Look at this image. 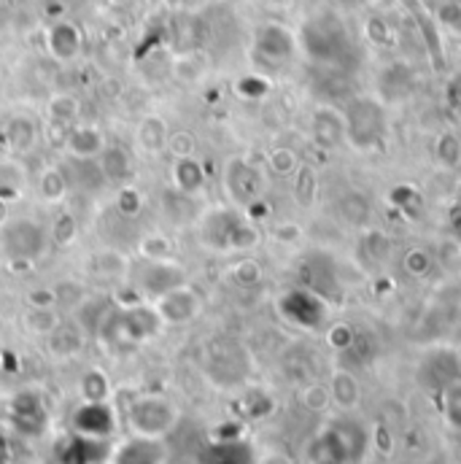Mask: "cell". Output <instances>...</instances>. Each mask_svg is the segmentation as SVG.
Returning a JSON list of instances; mask_svg holds the SVG:
<instances>
[{"label":"cell","instance_id":"obj_1","mask_svg":"<svg viewBox=\"0 0 461 464\" xmlns=\"http://www.w3.org/2000/svg\"><path fill=\"white\" fill-rule=\"evenodd\" d=\"M49 246V230L33 217H8L0 225V259L14 267L24 270L35 265Z\"/></svg>","mask_w":461,"mask_h":464},{"label":"cell","instance_id":"obj_2","mask_svg":"<svg viewBox=\"0 0 461 464\" xmlns=\"http://www.w3.org/2000/svg\"><path fill=\"white\" fill-rule=\"evenodd\" d=\"M162 330V319L154 308V303H127L119 308H109L98 333L109 338L116 346H138L149 338H154Z\"/></svg>","mask_w":461,"mask_h":464},{"label":"cell","instance_id":"obj_3","mask_svg":"<svg viewBox=\"0 0 461 464\" xmlns=\"http://www.w3.org/2000/svg\"><path fill=\"white\" fill-rule=\"evenodd\" d=\"M200 240L206 248L232 254V251H248L259 243V235L251 227L245 217H240L232 208H211L200 217Z\"/></svg>","mask_w":461,"mask_h":464},{"label":"cell","instance_id":"obj_4","mask_svg":"<svg viewBox=\"0 0 461 464\" xmlns=\"http://www.w3.org/2000/svg\"><path fill=\"white\" fill-rule=\"evenodd\" d=\"M127 421H130L135 435L162 440L168 432H173V427L178 421V411L170 400L157 397V394H146V397H138L127 408Z\"/></svg>","mask_w":461,"mask_h":464},{"label":"cell","instance_id":"obj_5","mask_svg":"<svg viewBox=\"0 0 461 464\" xmlns=\"http://www.w3.org/2000/svg\"><path fill=\"white\" fill-rule=\"evenodd\" d=\"M187 284V270L176 259H143L135 270V286L143 300H157L165 292L184 286Z\"/></svg>","mask_w":461,"mask_h":464},{"label":"cell","instance_id":"obj_6","mask_svg":"<svg viewBox=\"0 0 461 464\" xmlns=\"http://www.w3.org/2000/svg\"><path fill=\"white\" fill-rule=\"evenodd\" d=\"M154 308H157L162 324H187L200 314V295L189 284H184V286H176V289L165 292L162 297H157Z\"/></svg>","mask_w":461,"mask_h":464},{"label":"cell","instance_id":"obj_7","mask_svg":"<svg viewBox=\"0 0 461 464\" xmlns=\"http://www.w3.org/2000/svg\"><path fill=\"white\" fill-rule=\"evenodd\" d=\"M106 146H109L106 132L98 124H84V121L68 127L62 138V151L71 160H98Z\"/></svg>","mask_w":461,"mask_h":464},{"label":"cell","instance_id":"obj_8","mask_svg":"<svg viewBox=\"0 0 461 464\" xmlns=\"http://www.w3.org/2000/svg\"><path fill=\"white\" fill-rule=\"evenodd\" d=\"M73 430L79 435H87V438L109 440L116 430L114 408L109 405V400H103V402H84L76 411V416H73Z\"/></svg>","mask_w":461,"mask_h":464},{"label":"cell","instance_id":"obj_9","mask_svg":"<svg viewBox=\"0 0 461 464\" xmlns=\"http://www.w3.org/2000/svg\"><path fill=\"white\" fill-rule=\"evenodd\" d=\"M225 187H227V192H230V198L235 203L248 206V203H254V200L259 198V192H262L259 170L251 168L245 160L235 157V160L227 162V168H225Z\"/></svg>","mask_w":461,"mask_h":464},{"label":"cell","instance_id":"obj_10","mask_svg":"<svg viewBox=\"0 0 461 464\" xmlns=\"http://www.w3.org/2000/svg\"><path fill=\"white\" fill-rule=\"evenodd\" d=\"M3 140L11 157H27L41 143V124L35 121V116L14 114L3 127Z\"/></svg>","mask_w":461,"mask_h":464},{"label":"cell","instance_id":"obj_11","mask_svg":"<svg viewBox=\"0 0 461 464\" xmlns=\"http://www.w3.org/2000/svg\"><path fill=\"white\" fill-rule=\"evenodd\" d=\"M46 49L57 63L79 60L84 52V35H82L79 24H73L68 19H57L46 33Z\"/></svg>","mask_w":461,"mask_h":464},{"label":"cell","instance_id":"obj_12","mask_svg":"<svg viewBox=\"0 0 461 464\" xmlns=\"http://www.w3.org/2000/svg\"><path fill=\"white\" fill-rule=\"evenodd\" d=\"M11 419L22 435H41L46 427V405L35 392H22L11 402Z\"/></svg>","mask_w":461,"mask_h":464},{"label":"cell","instance_id":"obj_13","mask_svg":"<svg viewBox=\"0 0 461 464\" xmlns=\"http://www.w3.org/2000/svg\"><path fill=\"white\" fill-rule=\"evenodd\" d=\"M170 184H173L170 189H176L187 198L203 195V189L208 184L203 162L197 157H176L170 165Z\"/></svg>","mask_w":461,"mask_h":464},{"label":"cell","instance_id":"obj_14","mask_svg":"<svg viewBox=\"0 0 461 464\" xmlns=\"http://www.w3.org/2000/svg\"><path fill=\"white\" fill-rule=\"evenodd\" d=\"M109 459V446L106 440L87 438V435H73L62 449H60V464H101Z\"/></svg>","mask_w":461,"mask_h":464},{"label":"cell","instance_id":"obj_15","mask_svg":"<svg viewBox=\"0 0 461 464\" xmlns=\"http://www.w3.org/2000/svg\"><path fill=\"white\" fill-rule=\"evenodd\" d=\"M27 189H30L27 168L16 157L0 160V206H14L24 200Z\"/></svg>","mask_w":461,"mask_h":464},{"label":"cell","instance_id":"obj_16","mask_svg":"<svg viewBox=\"0 0 461 464\" xmlns=\"http://www.w3.org/2000/svg\"><path fill=\"white\" fill-rule=\"evenodd\" d=\"M114 464H165V443L157 438L135 435L116 449Z\"/></svg>","mask_w":461,"mask_h":464},{"label":"cell","instance_id":"obj_17","mask_svg":"<svg viewBox=\"0 0 461 464\" xmlns=\"http://www.w3.org/2000/svg\"><path fill=\"white\" fill-rule=\"evenodd\" d=\"M353 106H356V109H353V114L348 116V121H359V124H361V127L348 130L351 138H353V143L361 146V149L375 146V143L380 140V132H383V116H380L375 103L359 101V103H353Z\"/></svg>","mask_w":461,"mask_h":464},{"label":"cell","instance_id":"obj_18","mask_svg":"<svg viewBox=\"0 0 461 464\" xmlns=\"http://www.w3.org/2000/svg\"><path fill=\"white\" fill-rule=\"evenodd\" d=\"M168 138H170V124L159 114L143 116L135 127V143L143 154H162L168 151Z\"/></svg>","mask_w":461,"mask_h":464},{"label":"cell","instance_id":"obj_19","mask_svg":"<svg viewBox=\"0 0 461 464\" xmlns=\"http://www.w3.org/2000/svg\"><path fill=\"white\" fill-rule=\"evenodd\" d=\"M98 168H101V176L106 184H114V187H124L132 176V154L130 149L124 146H116V143H109L103 149V154L95 160Z\"/></svg>","mask_w":461,"mask_h":464},{"label":"cell","instance_id":"obj_20","mask_svg":"<svg viewBox=\"0 0 461 464\" xmlns=\"http://www.w3.org/2000/svg\"><path fill=\"white\" fill-rule=\"evenodd\" d=\"M256 52L262 60H286L292 54V38L283 27H275V24H267L256 33Z\"/></svg>","mask_w":461,"mask_h":464},{"label":"cell","instance_id":"obj_21","mask_svg":"<svg viewBox=\"0 0 461 464\" xmlns=\"http://www.w3.org/2000/svg\"><path fill=\"white\" fill-rule=\"evenodd\" d=\"M68 189H71V176H68L65 168L49 165V168L41 170V176H38V195H41L43 203H49V206L62 203L68 198Z\"/></svg>","mask_w":461,"mask_h":464},{"label":"cell","instance_id":"obj_22","mask_svg":"<svg viewBox=\"0 0 461 464\" xmlns=\"http://www.w3.org/2000/svg\"><path fill=\"white\" fill-rule=\"evenodd\" d=\"M208 71V57L203 52H181L170 60V76L178 84H195L206 76Z\"/></svg>","mask_w":461,"mask_h":464},{"label":"cell","instance_id":"obj_23","mask_svg":"<svg viewBox=\"0 0 461 464\" xmlns=\"http://www.w3.org/2000/svg\"><path fill=\"white\" fill-rule=\"evenodd\" d=\"M46 116L54 127L68 130L82 119V101L71 92H57L46 101Z\"/></svg>","mask_w":461,"mask_h":464},{"label":"cell","instance_id":"obj_24","mask_svg":"<svg viewBox=\"0 0 461 464\" xmlns=\"http://www.w3.org/2000/svg\"><path fill=\"white\" fill-rule=\"evenodd\" d=\"M90 270L101 278H121L130 273V259L116 248H101L90 256Z\"/></svg>","mask_w":461,"mask_h":464},{"label":"cell","instance_id":"obj_25","mask_svg":"<svg viewBox=\"0 0 461 464\" xmlns=\"http://www.w3.org/2000/svg\"><path fill=\"white\" fill-rule=\"evenodd\" d=\"M203 464H245L248 462V449L237 440H222L211 449L203 451Z\"/></svg>","mask_w":461,"mask_h":464},{"label":"cell","instance_id":"obj_26","mask_svg":"<svg viewBox=\"0 0 461 464\" xmlns=\"http://www.w3.org/2000/svg\"><path fill=\"white\" fill-rule=\"evenodd\" d=\"M176 243L165 232H149L138 240V254L143 259H173Z\"/></svg>","mask_w":461,"mask_h":464},{"label":"cell","instance_id":"obj_27","mask_svg":"<svg viewBox=\"0 0 461 464\" xmlns=\"http://www.w3.org/2000/svg\"><path fill=\"white\" fill-rule=\"evenodd\" d=\"M49 348L57 353V356H73L79 348H82V335L73 324H62L49 335Z\"/></svg>","mask_w":461,"mask_h":464},{"label":"cell","instance_id":"obj_28","mask_svg":"<svg viewBox=\"0 0 461 464\" xmlns=\"http://www.w3.org/2000/svg\"><path fill=\"white\" fill-rule=\"evenodd\" d=\"M338 121H343V119H338V116L330 114V111H319V114L313 116V138L322 146H335L346 135V127H335L332 130V124H338Z\"/></svg>","mask_w":461,"mask_h":464},{"label":"cell","instance_id":"obj_29","mask_svg":"<svg viewBox=\"0 0 461 464\" xmlns=\"http://www.w3.org/2000/svg\"><path fill=\"white\" fill-rule=\"evenodd\" d=\"M82 394H84V402H103L111 394V383L101 370H90L82 381Z\"/></svg>","mask_w":461,"mask_h":464},{"label":"cell","instance_id":"obj_30","mask_svg":"<svg viewBox=\"0 0 461 464\" xmlns=\"http://www.w3.org/2000/svg\"><path fill=\"white\" fill-rule=\"evenodd\" d=\"M27 327L35 335H52L60 327V316L54 308H30L27 314Z\"/></svg>","mask_w":461,"mask_h":464},{"label":"cell","instance_id":"obj_31","mask_svg":"<svg viewBox=\"0 0 461 464\" xmlns=\"http://www.w3.org/2000/svg\"><path fill=\"white\" fill-rule=\"evenodd\" d=\"M116 211L121 214V217H138L140 211H143V195L135 189V187H119L116 189V200H114Z\"/></svg>","mask_w":461,"mask_h":464},{"label":"cell","instance_id":"obj_32","mask_svg":"<svg viewBox=\"0 0 461 464\" xmlns=\"http://www.w3.org/2000/svg\"><path fill=\"white\" fill-rule=\"evenodd\" d=\"M76 235H79V222H76L73 214H60V217L52 222V227H49V237H52L57 246H71V243L76 240Z\"/></svg>","mask_w":461,"mask_h":464},{"label":"cell","instance_id":"obj_33","mask_svg":"<svg viewBox=\"0 0 461 464\" xmlns=\"http://www.w3.org/2000/svg\"><path fill=\"white\" fill-rule=\"evenodd\" d=\"M168 151H170L173 157H195V151H197V138H195V132H189V130H170Z\"/></svg>","mask_w":461,"mask_h":464},{"label":"cell","instance_id":"obj_34","mask_svg":"<svg viewBox=\"0 0 461 464\" xmlns=\"http://www.w3.org/2000/svg\"><path fill=\"white\" fill-rule=\"evenodd\" d=\"M230 276L232 281H237L243 286H251V284H256L262 278V267L254 259H240V262H235L230 267Z\"/></svg>","mask_w":461,"mask_h":464},{"label":"cell","instance_id":"obj_35","mask_svg":"<svg viewBox=\"0 0 461 464\" xmlns=\"http://www.w3.org/2000/svg\"><path fill=\"white\" fill-rule=\"evenodd\" d=\"M267 162H270V170L278 176H292L297 170V157L289 149H275Z\"/></svg>","mask_w":461,"mask_h":464},{"label":"cell","instance_id":"obj_36","mask_svg":"<svg viewBox=\"0 0 461 464\" xmlns=\"http://www.w3.org/2000/svg\"><path fill=\"white\" fill-rule=\"evenodd\" d=\"M30 308H54L57 305V289H35L27 295Z\"/></svg>","mask_w":461,"mask_h":464},{"label":"cell","instance_id":"obj_37","mask_svg":"<svg viewBox=\"0 0 461 464\" xmlns=\"http://www.w3.org/2000/svg\"><path fill=\"white\" fill-rule=\"evenodd\" d=\"M109 5H116V8H121V5H127L130 0H106Z\"/></svg>","mask_w":461,"mask_h":464}]
</instances>
